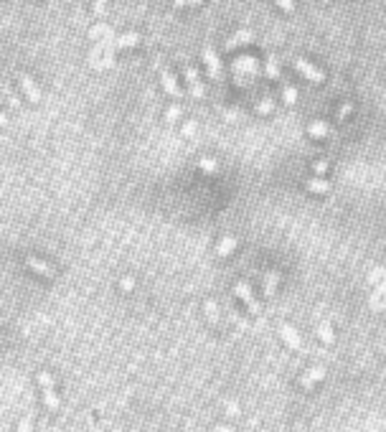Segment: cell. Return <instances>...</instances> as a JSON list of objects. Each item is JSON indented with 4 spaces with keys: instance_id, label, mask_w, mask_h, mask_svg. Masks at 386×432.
<instances>
[{
    "instance_id": "14",
    "label": "cell",
    "mask_w": 386,
    "mask_h": 432,
    "mask_svg": "<svg viewBox=\"0 0 386 432\" xmlns=\"http://www.w3.org/2000/svg\"><path fill=\"white\" fill-rule=\"evenodd\" d=\"M307 188H310V191H318V193H325L330 186H328L325 181H318V178H313V181H307Z\"/></svg>"
},
{
    "instance_id": "2",
    "label": "cell",
    "mask_w": 386,
    "mask_h": 432,
    "mask_svg": "<svg viewBox=\"0 0 386 432\" xmlns=\"http://www.w3.org/2000/svg\"><path fill=\"white\" fill-rule=\"evenodd\" d=\"M292 64H295V69H297L302 77H307L310 82H323V71H320V69H315L310 61H305V59H300V56H297Z\"/></svg>"
},
{
    "instance_id": "3",
    "label": "cell",
    "mask_w": 386,
    "mask_h": 432,
    "mask_svg": "<svg viewBox=\"0 0 386 432\" xmlns=\"http://www.w3.org/2000/svg\"><path fill=\"white\" fill-rule=\"evenodd\" d=\"M18 82H21L23 92L28 94V99H31L33 104H38V102H41V89L36 87V82H33V79H31L26 71H21V74H18Z\"/></svg>"
},
{
    "instance_id": "15",
    "label": "cell",
    "mask_w": 386,
    "mask_h": 432,
    "mask_svg": "<svg viewBox=\"0 0 386 432\" xmlns=\"http://www.w3.org/2000/svg\"><path fill=\"white\" fill-rule=\"evenodd\" d=\"M234 244H237L234 239H226V242H221V247H219V255H229V252L234 249Z\"/></svg>"
},
{
    "instance_id": "8",
    "label": "cell",
    "mask_w": 386,
    "mask_h": 432,
    "mask_svg": "<svg viewBox=\"0 0 386 432\" xmlns=\"http://www.w3.org/2000/svg\"><path fill=\"white\" fill-rule=\"evenodd\" d=\"M237 295H239V298L249 305V310H252L254 315L259 313V303L254 300V295H252V290H249V285H247V282H239V285H237Z\"/></svg>"
},
{
    "instance_id": "22",
    "label": "cell",
    "mask_w": 386,
    "mask_h": 432,
    "mask_svg": "<svg viewBox=\"0 0 386 432\" xmlns=\"http://www.w3.org/2000/svg\"><path fill=\"white\" fill-rule=\"evenodd\" d=\"M0 127H8V117L3 112H0Z\"/></svg>"
},
{
    "instance_id": "13",
    "label": "cell",
    "mask_w": 386,
    "mask_h": 432,
    "mask_svg": "<svg viewBox=\"0 0 386 432\" xmlns=\"http://www.w3.org/2000/svg\"><path fill=\"white\" fill-rule=\"evenodd\" d=\"M307 132L315 135V137H323V135L328 132V125H325V122H313V125L307 127Z\"/></svg>"
},
{
    "instance_id": "20",
    "label": "cell",
    "mask_w": 386,
    "mask_h": 432,
    "mask_svg": "<svg viewBox=\"0 0 386 432\" xmlns=\"http://www.w3.org/2000/svg\"><path fill=\"white\" fill-rule=\"evenodd\" d=\"M178 115H180V110H178V107H170V110H168V120H175Z\"/></svg>"
},
{
    "instance_id": "12",
    "label": "cell",
    "mask_w": 386,
    "mask_h": 432,
    "mask_svg": "<svg viewBox=\"0 0 386 432\" xmlns=\"http://www.w3.org/2000/svg\"><path fill=\"white\" fill-rule=\"evenodd\" d=\"M137 41H140L137 33H125V36H120V39L114 41V46H120V49H122V46H135Z\"/></svg>"
},
{
    "instance_id": "23",
    "label": "cell",
    "mask_w": 386,
    "mask_h": 432,
    "mask_svg": "<svg viewBox=\"0 0 386 432\" xmlns=\"http://www.w3.org/2000/svg\"><path fill=\"white\" fill-rule=\"evenodd\" d=\"M219 432H234L231 427H219Z\"/></svg>"
},
{
    "instance_id": "11",
    "label": "cell",
    "mask_w": 386,
    "mask_h": 432,
    "mask_svg": "<svg viewBox=\"0 0 386 432\" xmlns=\"http://www.w3.org/2000/svg\"><path fill=\"white\" fill-rule=\"evenodd\" d=\"M31 429H33V409H28L23 414V419L18 422V429L16 432H31Z\"/></svg>"
},
{
    "instance_id": "9",
    "label": "cell",
    "mask_w": 386,
    "mask_h": 432,
    "mask_svg": "<svg viewBox=\"0 0 386 432\" xmlns=\"http://www.w3.org/2000/svg\"><path fill=\"white\" fill-rule=\"evenodd\" d=\"M185 79L190 84V94L193 97H204V87H201V79H199V71L193 66H185Z\"/></svg>"
},
{
    "instance_id": "19",
    "label": "cell",
    "mask_w": 386,
    "mask_h": 432,
    "mask_svg": "<svg viewBox=\"0 0 386 432\" xmlns=\"http://www.w3.org/2000/svg\"><path fill=\"white\" fill-rule=\"evenodd\" d=\"M193 3H201V0H175V8H180V6H193Z\"/></svg>"
},
{
    "instance_id": "5",
    "label": "cell",
    "mask_w": 386,
    "mask_h": 432,
    "mask_svg": "<svg viewBox=\"0 0 386 432\" xmlns=\"http://www.w3.org/2000/svg\"><path fill=\"white\" fill-rule=\"evenodd\" d=\"M204 61H206V66H209V74H211L214 79H219V77H221V64H219V56H216V51H214L211 46L204 49Z\"/></svg>"
},
{
    "instance_id": "18",
    "label": "cell",
    "mask_w": 386,
    "mask_h": 432,
    "mask_svg": "<svg viewBox=\"0 0 386 432\" xmlns=\"http://www.w3.org/2000/svg\"><path fill=\"white\" fill-rule=\"evenodd\" d=\"M267 74H269V77H277V74H280V71H277V64H275V61H269V64H267Z\"/></svg>"
},
{
    "instance_id": "4",
    "label": "cell",
    "mask_w": 386,
    "mask_h": 432,
    "mask_svg": "<svg viewBox=\"0 0 386 432\" xmlns=\"http://www.w3.org/2000/svg\"><path fill=\"white\" fill-rule=\"evenodd\" d=\"M26 265L36 272V275H41V277H46V280H56V270L51 267V265H46L44 260H36V257H26Z\"/></svg>"
},
{
    "instance_id": "1",
    "label": "cell",
    "mask_w": 386,
    "mask_h": 432,
    "mask_svg": "<svg viewBox=\"0 0 386 432\" xmlns=\"http://www.w3.org/2000/svg\"><path fill=\"white\" fill-rule=\"evenodd\" d=\"M38 384H41V389H44V402H46L49 412H51V414H56V412L61 409V402H59V397H56L54 376H51L49 371H38Z\"/></svg>"
},
{
    "instance_id": "16",
    "label": "cell",
    "mask_w": 386,
    "mask_h": 432,
    "mask_svg": "<svg viewBox=\"0 0 386 432\" xmlns=\"http://www.w3.org/2000/svg\"><path fill=\"white\" fill-rule=\"evenodd\" d=\"M285 99H287V102H295V99H297V92H295V87H285Z\"/></svg>"
},
{
    "instance_id": "6",
    "label": "cell",
    "mask_w": 386,
    "mask_h": 432,
    "mask_svg": "<svg viewBox=\"0 0 386 432\" xmlns=\"http://www.w3.org/2000/svg\"><path fill=\"white\" fill-rule=\"evenodd\" d=\"M280 333H282V338H285L295 351H302V338L297 336V331H295L290 323H282V326H280Z\"/></svg>"
},
{
    "instance_id": "17",
    "label": "cell",
    "mask_w": 386,
    "mask_h": 432,
    "mask_svg": "<svg viewBox=\"0 0 386 432\" xmlns=\"http://www.w3.org/2000/svg\"><path fill=\"white\" fill-rule=\"evenodd\" d=\"M277 6H282L285 11H295V3H292V0H277Z\"/></svg>"
},
{
    "instance_id": "7",
    "label": "cell",
    "mask_w": 386,
    "mask_h": 432,
    "mask_svg": "<svg viewBox=\"0 0 386 432\" xmlns=\"http://www.w3.org/2000/svg\"><path fill=\"white\" fill-rule=\"evenodd\" d=\"M160 82H163V87H165V92H168L170 97H180V94H183L180 87H178V82H175V77H173L168 69H160Z\"/></svg>"
},
{
    "instance_id": "10",
    "label": "cell",
    "mask_w": 386,
    "mask_h": 432,
    "mask_svg": "<svg viewBox=\"0 0 386 432\" xmlns=\"http://www.w3.org/2000/svg\"><path fill=\"white\" fill-rule=\"evenodd\" d=\"M249 39H252L249 31H239V33H234L231 39H226V49H234V46H239V44H247Z\"/></svg>"
},
{
    "instance_id": "21",
    "label": "cell",
    "mask_w": 386,
    "mask_h": 432,
    "mask_svg": "<svg viewBox=\"0 0 386 432\" xmlns=\"http://www.w3.org/2000/svg\"><path fill=\"white\" fill-rule=\"evenodd\" d=\"M94 11H97V13L104 11V0H94Z\"/></svg>"
}]
</instances>
